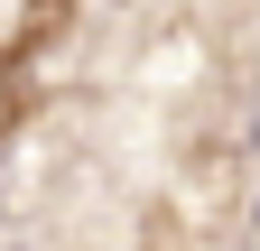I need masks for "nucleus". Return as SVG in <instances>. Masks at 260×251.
I'll use <instances>...</instances> for the list:
<instances>
[]
</instances>
